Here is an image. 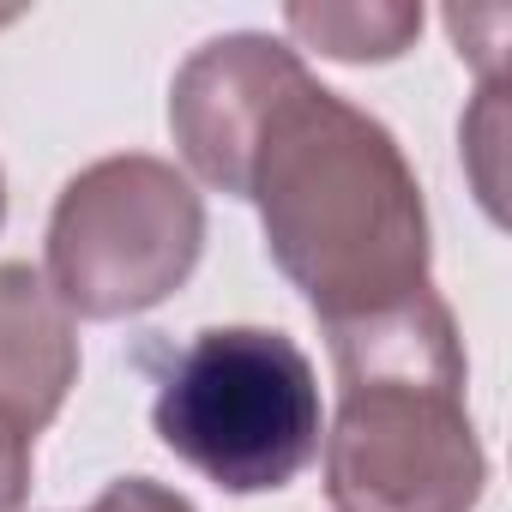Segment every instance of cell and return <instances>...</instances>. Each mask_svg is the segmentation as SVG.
<instances>
[{
	"label": "cell",
	"mask_w": 512,
	"mask_h": 512,
	"mask_svg": "<svg viewBox=\"0 0 512 512\" xmlns=\"http://www.w3.org/2000/svg\"><path fill=\"white\" fill-rule=\"evenodd\" d=\"M151 422L217 488L266 494L320 458V380L284 332L211 326L169 362Z\"/></svg>",
	"instance_id": "1"
}]
</instances>
